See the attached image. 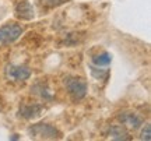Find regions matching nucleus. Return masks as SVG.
Wrapping results in <instances>:
<instances>
[{"label": "nucleus", "mask_w": 151, "mask_h": 141, "mask_svg": "<svg viewBox=\"0 0 151 141\" xmlns=\"http://www.w3.org/2000/svg\"><path fill=\"white\" fill-rule=\"evenodd\" d=\"M108 134L111 136V138H113V140H130V138H132L129 134V131L124 129L123 125L111 126Z\"/></svg>", "instance_id": "obj_9"}, {"label": "nucleus", "mask_w": 151, "mask_h": 141, "mask_svg": "<svg viewBox=\"0 0 151 141\" xmlns=\"http://www.w3.org/2000/svg\"><path fill=\"white\" fill-rule=\"evenodd\" d=\"M65 85L70 97L74 101H81L87 95V82L80 77H67L65 78Z\"/></svg>", "instance_id": "obj_3"}, {"label": "nucleus", "mask_w": 151, "mask_h": 141, "mask_svg": "<svg viewBox=\"0 0 151 141\" xmlns=\"http://www.w3.org/2000/svg\"><path fill=\"white\" fill-rule=\"evenodd\" d=\"M118 119L123 126H127V127L133 129V130H137V129H140L141 126H143L141 116H139L134 112H123V113L119 115Z\"/></svg>", "instance_id": "obj_5"}, {"label": "nucleus", "mask_w": 151, "mask_h": 141, "mask_svg": "<svg viewBox=\"0 0 151 141\" xmlns=\"http://www.w3.org/2000/svg\"><path fill=\"white\" fill-rule=\"evenodd\" d=\"M42 112V106L39 105V103H24L21 105V108L18 110V113L21 117L24 119H34V117H37L39 116Z\"/></svg>", "instance_id": "obj_7"}, {"label": "nucleus", "mask_w": 151, "mask_h": 141, "mask_svg": "<svg viewBox=\"0 0 151 141\" xmlns=\"http://www.w3.org/2000/svg\"><path fill=\"white\" fill-rule=\"evenodd\" d=\"M6 77L14 82L25 81L31 77V70L27 66H17V64H9L6 67Z\"/></svg>", "instance_id": "obj_4"}, {"label": "nucleus", "mask_w": 151, "mask_h": 141, "mask_svg": "<svg viewBox=\"0 0 151 141\" xmlns=\"http://www.w3.org/2000/svg\"><path fill=\"white\" fill-rule=\"evenodd\" d=\"M16 16L21 20H25V21H29L32 20L35 13H34V7L31 6V3L28 0H20L16 4Z\"/></svg>", "instance_id": "obj_6"}, {"label": "nucleus", "mask_w": 151, "mask_h": 141, "mask_svg": "<svg viewBox=\"0 0 151 141\" xmlns=\"http://www.w3.org/2000/svg\"><path fill=\"white\" fill-rule=\"evenodd\" d=\"M140 138H141V140H146V141H150L151 140V126L148 125V123H146V126L143 127L141 134H140Z\"/></svg>", "instance_id": "obj_12"}, {"label": "nucleus", "mask_w": 151, "mask_h": 141, "mask_svg": "<svg viewBox=\"0 0 151 141\" xmlns=\"http://www.w3.org/2000/svg\"><path fill=\"white\" fill-rule=\"evenodd\" d=\"M111 60H112V57H111V54L108 53V52H101V53L95 54V56H92V63H94V66H97V67H104V66H108L109 63H111Z\"/></svg>", "instance_id": "obj_10"}, {"label": "nucleus", "mask_w": 151, "mask_h": 141, "mask_svg": "<svg viewBox=\"0 0 151 141\" xmlns=\"http://www.w3.org/2000/svg\"><path fill=\"white\" fill-rule=\"evenodd\" d=\"M24 32V29L20 24L14 21L6 22L4 25L0 27V44L3 45H10L14 44L17 39L20 38Z\"/></svg>", "instance_id": "obj_2"}, {"label": "nucleus", "mask_w": 151, "mask_h": 141, "mask_svg": "<svg viewBox=\"0 0 151 141\" xmlns=\"http://www.w3.org/2000/svg\"><path fill=\"white\" fill-rule=\"evenodd\" d=\"M65 3H67V0H39V4L42 7H46V9H55V7H59Z\"/></svg>", "instance_id": "obj_11"}, {"label": "nucleus", "mask_w": 151, "mask_h": 141, "mask_svg": "<svg viewBox=\"0 0 151 141\" xmlns=\"http://www.w3.org/2000/svg\"><path fill=\"white\" fill-rule=\"evenodd\" d=\"M28 133L31 134L32 138H45V140H55V138H60L62 133H60L53 125L49 123H38L34 125L28 129Z\"/></svg>", "instance_id": "obj_1"}, {"label": "nucleus", "mask_w": 151, "mask_h": 141, "mask_svg": "<svg viewBox=\"0 0 151 141\" xmlns=\"http://www.w3.org/2000/svg\"><path fill=\"white\" fill-rule=\"evenodd\" d=\"M31 89H32V92L35 94V95H38L39 98H42L43 101H50V99L53 98V94L50 91V88L48 87L46 82H43V81L35 82Z\"/></svg>", "instance_id": "obj_8"}]
</instances>
